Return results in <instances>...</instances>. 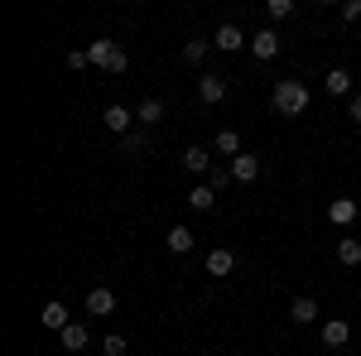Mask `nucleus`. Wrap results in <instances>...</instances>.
Listing matches in <instances>:
<instances>
[{
    "instance_id": "1",
    "label": "nucleus",
    "mask_w": 361,
    "mask_h": 356,
    "mask_svg": "<svg viewBox=\"0 0 361 356\" xmlns=\"http://www.w3.org/2000/svg\"><path fill=\"white\" fill-rule=\"evenodd\" d=\"M270 102H275L279 116H304L308 102H313V92H308V87L299 82V78H279L275 92H270Z\"/></svg>"
},
{
    "instance_id": "2",
    "label": "nucleus",
    "mask_w": 361,
    "mask_h": 356,
    "mask_svg": "<svg viewBox=\"0 0 361 356\" xmlns=\"http://www.w3.org/2000/svg\"><path fill=\"white\" fill-rule=\"evenodd\" d=\"M87 54H92V63H97L102 73H126V63H130V54H126L116 39H97Z\"/></svg>"
},
{
    "instance_id": "3",
    "label": "nucleus",
    "mask_w": 361,
    "mask_h": 356,
    "mask_svg": "<svg viewBox=\"0 0 361 356\" xmlns=\"http://www.w3.org/2000/svg\"><path fill=\"white\" fill-rule=\"evenodd\" d=\"M197 97H202L207 106L226 102V78H217V73H202V78H197Z\"/></svg>"
},
{
    "instance_id": "4",
    "label": "nucleus",
    "mask_w": 361,
    "mask_h": 356,
    "mask_svg": "<svg viewBox=\"0 0 361 356\" xmlns=\"http://www.w3.org/2000/svg\"><path fill=\"white\" fill-rule=\"evenodd\" d=\"M357 197H333V202H328V221H333V226H352V221H357Z\"/></svg>"
},
{
    "instance_id": "5",
    "label": "nucleus",
    "mask_w": 361,
    "mask_h": 356,
    "mask_svg": "<svg viewBox=\"0 0 361 356\" xmlns=\"http://www.w3.org/2000/svg\"><path fill=\"white\" fill-rule=\"evenodd\" d=\"M236 270V255H231V250L226 246H217V250H207V274H212V279H226V274Z\"/></svg>"
},
{
    "instance_id": "6",
    "label": "nucleus",
    "mask_w": 361,
    "mask_h": 356,
    "mask_svg": "<svg viewBox=\"0 0 361 356\" xmlns=\"http://www.w3.org/2000/svg\"><path fill=\"white\" fill-rule=\"evenodd\" d=\"M130 121H135V111H130V106H121V102H111V106H106V130L130 135Z\"/></svg>"
},
{
    "instance_id": "7",
    "label": "nucleus",
    "mask_w": 361,
    "mask_h": 356,
    "mask_svg": "<svg viewBox=\"0 0 361 356\" xmlns=\"http://www.w3.org/2000/svg\"><path fill=\"white\" fill-rule=\"evenodd\" d=\"M231 178H236V183H255V178H260V159H255V154H236V159H231Z\"/></svg>"
},
{
    "instance_id": "8",
    "label": "nucleus",
    "mask_w": 361,
    "mask_h": 356,
    "mask_svg": "<svg viewBox=\"0 0 361 356\" xmlns=\"http://www.w3.org/2000/svg\"><path fill=\"white\" fill-rule=\"evenodd\" d=\"M250 54L260 58V63H265V58H275L279 54V34H275V29H260V34L250 39Z\"/></svg>"
},
{
    "instance_id": "9",
    "label": "nucleus",
    "mask_w": 361,
    "mask_h": 356,
    "mask_svg": "<svg viewBox=\"0 0 361 356\" xmlns=\"http://www.w3.org/2000/svg\"><path fill=\"white\" fill-rule=\"evenodd\" d=\"M87 313H92V318L116 313V294H111V289H92V294H87Z\"/></svg>"
},
{
    "instance_id": "10",
    "label": "nucleus",
    "mask_w": 361,
    "mask_h": 356,
    "mask_svg": "<svg viewBox=\"0 0 361 356\" xmlns=\"http://www.w3.org/2000/svg\"><path fill=\"white\" fill-rule=\"evenodd\" d=\"M347 342H352V328L342 318H328L323 323V347H347Z\"/></svg>"
},
{
    "instance_id": "11",
    "label": "nucleus",
    "mask_w": 361,
    "mask_h": 356,
    "mask_svg": "<svg viewBox=\"0 0 361 356\" xmlns=\"http://www.w3.org/2000/svg\"><path fill=\"white\" fill-rule=\"evenodd\" d=\"M212 44H217L222 54H236L241 44H250V39H246V34H241L236 25H222V29H217V39H212Z\"/></svg>"
},
{
    "instance_id": "12",
    "label": "nucleus",
    "mask_w": 361,
    "mask_h": 356,
    "mask_svg": "<svg viewBox=\"0 0 361 356\" xmlns=\"http://www.w3.org/2000/svg\"><path fill=\"white\" fill-rule=\"evenodd\" d=\"M58 337H63V347H68V352H82L87 342H92V332H87V323H68V328L58 332Z\"/></svg>"
},
{
    "instance_id": "13",
    "label": "nucleus",
    "mask_w": 361,
    "mask_h": 356,
    "mask_svg": "<svg viewBox=\"0 0 361 356\" xmlns=\"http://www.w3.org/2000/svg\"><path fill=\"white\" fill-rule=\"evenodd\" d=\"M212 202H217V188H212V183L188 188V207H193V212H212Z\"/></svg>"
},
{
    "instance_id": "14",
    "label": "nucleus",
    "mask_w": 361,
    "mask_h": 356,
    "mask_svg": "<svg viewBox=\"0 0 361 356\" xmlns=\"http://www.w3.org/2000/svg\"><path fill=\"white\" fill-rule=\"evenodd\" d=\"M289 318H294V323H318V299L299 294V299L289 303Z\"/></svg>"
},
{
    "instance_id": "15",
    "label": "nucleus",
    "mask_w": 361,
    "mask_h": 356,
    "mask_svg": "<svg viewBox=\"0 0 361 356\" xmlns=\"http://www.w3.org/2000/svg\"><path fill=\"white\" fill-rule=\"evenodd\" d=\"M135 116H140V125L149 130V125H159V121H164V102H159V97H145Z\"/></svg>"
},
{
    "instance_id": "16",
    "label": "nucleus",
    "mask_w": 361,
    "mask_h": 356,
    "mask_svg": "<svg viewBox=\"0 0 361 356\" xmlns=\"http://www.w3.org/2000/svg\"><path fill=\"white\" fill-rule=\"evenodd\" d=\"M39 318H44V328H54V332H63L68 328V308H63V303H44V308H39Z\"/></svg>"
},
{
    "instance_id": "17",
    "label": "nucleus",
    "mask_w": 361,
    "mask_h": 356,
    "mask_svg": "<svg viewBox=\"0 0 361 356\" xmlns=\"http://www.w3.org/2000/svg\"><path fill=\"white\" fill-rule=\"evenodd\" d=\"M323 87H328L333 97H352V73H347V68H333V73L323 78Z\"/></svg>"
},
{
    "instance_id": "18",
    "label": "nucleus",
    "mask_w": 361,
    "mask_h": 356,
    "mask_svg": "<svg viewBox=\"0 0 361 356\" xmlns=\"http://www.w3.org/2000/svg\"><path fill=\"white\" fill-rule=\"evenodd\" d=\"M164 246L173 250V255H188V250H193V231H188V226H173L164 236Z\"/></svg>"
},
{
    "instance_id": "19",
    "label": "nucleus",
    "mask_w": 361,
    "mask_h": 356,
    "mask_svg": "<svg viewBox=\"0 0 361 356\" xmlns=\"http://www.w3.org/2000/svg\"><path fill=\"white\" fill-rule=\"evenodd\" d=\"M121 149H126V154H149V130L140 125L130 135H121Z\"/></svg>"
},
{
    "instance_id": "20",
    "label": "nucleus",
    "mask_w": 361,
    "mask_h": 356,
    "mask_svg": "<svg viewBox=\"0 0 361 356\" xmlns=\"http://www.w3.org/2000/svg\"><path fill=\"white\" fill-rule=\"evenodd\" d=\"M337 260H342V265H361V241L357 236H342V241H337Z\"/></svg>"
},
{
    "instance_id": "21",
    "label": "nucleus",
    "mask_w": 361,
    "mask_h": 356,
    "mask_svg": "<svg viewBox=\"0 0 361 356\" xmlns=\"http://www.w3.org/2000/svg\"><path fill=\"white\" fill-rule=\"evenodd\" d=\"M183 168H188V173H207V149H183Z\"/></svg>"
},
{
    "instance_id": "22",
    "label": "nucleus",
    "mask_w": 361,
    "mask_h": 356,
    "mask_svg": "<svg viewBox=\"0 0 361 356\" xmlns=\"http://www.w3.org/2000/svg\"><path fill=\"white\" fill-rule=\"evenodd\" d=\"M217 149L236 159V154H241V135H236V130H217Z\"/></svg>"
},
{
    "instance_id": "23",
    "label": "nucleus",
    "mask_w": 361,
    "mask_h": 356,
    "mask_svg": "<svg viewBox=\"0 0 361 356\" xmlns=\"http://www.w3.org/2000/svg\"><path fill=\"white\" fill-rule=\"evenodd\" d=\"M202 58H207V39H188V44H183V63H202Z\"/></svg>"
},
{
    "instance_id": "24",
    "label": "nucleus",
    "mask_w": 361,
    "mask_h": 356,
    "mask_svg": "<svg viewBox=\"0 0 361 356\" xmlns=\"http://www.w3.org/2000/svg\"><path fill=\"white\" fill-rule=\"evenodd\" d=\"M102 352H106V356H126V352H130V342H126L121 332H111V337L102 342Z\"/></svg>"
},
{
    "instance_id": "25",
    "label": "nucleus",
    "mask_w": 361,
    "mask_h": 356,
    "mask_svg": "<svg viewBox=\"0 0 361 356\" xmlns=\"http://www.w3.org/2000/svg\"><path fill=\"white\" fill-rule=\"evenodd\" d=\"M68 68H73V73L92 68V54H87V49H68Z\"/></svg>"
},
{
    "instance_id": "26",
    "label": "nucleus",
    "mask_w": 361,
    "mask_h": 356,
    "mask_svg": "<svg viewBox=\"0 0 361 356\" xmlns=\"http://www.w3.org/2000/svg\"><path fill=\"white\" fill-rule=\"evenodd\" d=\"M265 10H270V20H284V15H294V5H289V0H265Z\"/></svg>"
},
{
    "instance_id": "27",
    "label": "nucleus",
    "mask_w": 361,
    "mask_h": 356,
    "mask_svg": "<svg viewBox=\"0 0 361 356\" xmlns=\"http://www.w3.org/2000/svg\"><path fill=\"white\" fill-rule=\"evenodd\" d=\"M207 183H212V188L222 192V188H226V183H236V178H231V173H222V168H212V178H207Z\"/></svg>"
},
{
    "instance_id": "28",
    "label": "nucleus",
    "mask_w": 361,
    "mask_h": 356,
    "mask_svg": "<svg viewBox=\"0 0 361 356\" xmlns=\"http://www.w3.org/2000/svg\"><path fill=\"white\" fill-rule=\"evenodd\" d=\"M342 20H361V0H347L342 5Z\"/></svg>"
},
{
    "instance_id": "29",
    "label": "nucleus",
    "mask_w": 361,
    "mask_h": 356,
    "mask_svg": "<svg viewBox=\"0 0 361 356\" xmlns=\"http://www.w3.org/2000/svg\"><path fill=\"white\" fill-rule=\"evenodd\" d=\"M347 116H352V121L361 125V97H352V102H347Z\"/></svg>"
}]
</instances>
